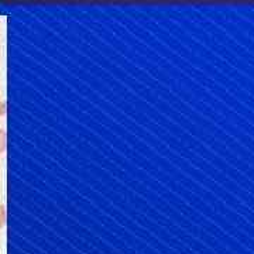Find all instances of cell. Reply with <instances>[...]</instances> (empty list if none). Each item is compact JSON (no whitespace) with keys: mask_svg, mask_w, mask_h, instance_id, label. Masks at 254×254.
I'll use <instances>...</instances> for the list:
<instances>
[{"mask_svg":"<svg viewBox=\"0 0 254 254\" xmlns=\"http://www.w3.org/2000/svg\"><path fill=\"white\" fill-rule=\"evenodd\" d=\"M7 148V134L3 128H0V154H3Z\"/></svg>","mask_w":254,"mask_h":254,"instance_id":"cell-1","label":"cell"},{"mask_svg":"<svg viewBox=\"0 0 254 254\" xmlns=\"http://www.w3.org/2000/svg\"><path fill=\"white\" fill-rule=\"evenodd\" d=\"M7 112V103L4 100H0V116H4Z\"/></svg>","mask_w":254,"mask_h":254,"instance_id":"cell-3","label":"cell"},{"mask_svg":"<svg viewBox=\"0 0 254 254\" xmlns=\"http://www.w3.org/2000/svg\"><path fill=\"white\" fill-rule=\"evenodd\" d=\"M6 226V206L0 205V229Z\"/></svg>","mask_w":254,"mask_h":254,"instance_id":"cell-2","label":"cell"}]
</instances>
